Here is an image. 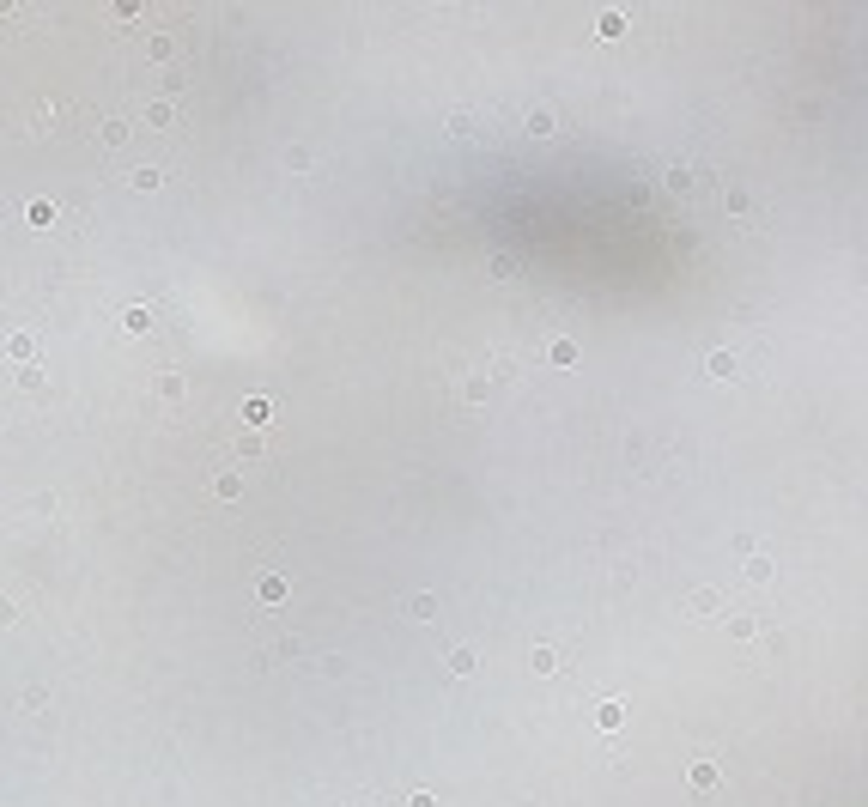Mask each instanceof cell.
Wrapping results in <instances>:
<instances>
[{
  "instance_id": "13",
  "label": "cell",
  "mask_w": 868,
  "mask_h": 807,
  "mask_svg": "<svg viewBox=\"0 0 868 807\" xmlns=\"http://www.w3.org/2000/svg\"><path fill=\"white\" fill-rule=\"evenodd\" d=\"M547 359H553V364H577V346H571V340H553V346H547Z\"/></svg>"
},
{
  "instance_id": "17",
  "label": "cell",
  "mask_w": 868,
  "mask_h": 807,
  "mask_svg": "<svg viewBox=\"0 0 868 807\" xmlns=\"http://www.w3.org/2000/svg\"><path fill=\"white\" fill-rule=\"evenodd\" d=\"M741 570H747V577H753V583H765V577H771V565H765V558H759V553H753V558H747V565H741Z\"/></svg>"
},
{
  "instance_id": "7",
  "label": "cell",
  "mask_w": 868,
  "mask_h": 807,
  "mask_svg": "<svg viewBox=\"0 0 868 807\" xmlns=\"http://www.w3.org/2000/svg\"><path fill=\"white\" fill-rule=\"evenodd\" d=\"M444 662H449V674H474V650H468V643H456Z\"/></svg>"
},
{
  "instance_id": "12",
  "label": "cell",
  "mask_w": 868,
  "mask_h": 807,
  "mask_svg": "<svg viewBox=\"0 0 868 807\" xmlns=\"http://www.w3.org/2000/svg\"><path fill=\"white\" fill-rule=\"evenodd\" d=\"M619 717H626V704H614V698H607V704L595 710V722H601V729H619Z\"/></svg>"
},
{
  "instance_id": "14",
  "label": "cell",
  "mask_w": 868,
  "mask_h": 807,
  "mask_svg": "<svg viewBox=\"0 0 868 807\" xmlns=\"http://www.w3.org/2000/svg\"><path fill=\"white\" fill-rule=\"evenodd\" d=\"M243 419H249V425H268L273 407H268V401H243Z\"/></svg>"
},
{
  "instance_id": "9",
  "label": "cell",
  "mask_w": 868,
  "mask_h": 807,
  "mask_svg": "<svg viewBox=\"0 0 868 807\" xmlns=\"http://www.w3.org/2000/svg\"><path fill=\"white\" fill-rule=\"evenodd\" d=\"M704 371H711V376H741V371H735V352H711Z\"/></svg>"
},
{
  "instance_id": "6",
  "label": "cell",
  "mask_w": 868,
  "mask_h": 807,
  "mask_svg": "<svg viewBox=\"0 0 868 807\" xmlns=\"http://www.w3.org/2000/svg\"><path fill=\"white\" fill-rule=\"evenodd\" d=\"M449 128H456V134H486V128H480V109H449Z\"/></svg>"
},
{
  "instance_id": "5",
  "label": "cell",
  "mask_w": 868,
  "mask_h": 807,
  "mask_svg": "<svg viewBox=\"0 0 868 807\" xmlns=\"http://www.w3.org/2000/svg\"><path fill=\"white\" fill-rule=\"evenodd\" d=\"M213 498H243V474H231V467L213 474Z\"/></svg>"
},
{
  "instance_id": "18",
  "label": "cell",
  "mask_w": 868,
  "mask_h": 807,
  "mask_svg": "<svg viewBox=\"0 0 868 807\" xmlns=\"http://www.w3.org/2000/svg\"><path fill=\"white\" fill-rule=\"evenodd\" d=\"M528 662H535V674H553V668H559V656H553V650H535Z\"/></svg>"
},
{
  "instance_id": "10",
  "label": "cell",
  "mask_w": 868,
  "mask_h": 807,
  "mask_svg": "<svg viewBox=\"0 0 868 807\" xmlns=\"http://www.w3.org/2000/svg\"><path fill=\"white\" fill-rule=\"evenodd\" d=\"M686 607H692V613H717V589H692Z\"/></svg>"
},
{
  "instance_id": "4",
  "label": "cell",
  "mask_w": 868,
  "mask_h": 807,
  "mask_svg": "<svg viewBox=\"0 0 868 807\" xmlns=\"http://www.w3.org/2000/svg\"><path fill=\"white\" fill-rule=\"evenodd\" d=\"M729 638H735V643L759 638V613H735V619H729Z\"/></svg>"
},
{
  "instance_id": "1",
  "label": "cell",
  "mask_w": 868,
  "mask_h": 807,
  "mask_svg": "<svg viewBox=\"0 0 868 807\" xmlns=\"http://www.w3.org/2000/svg\"><path fill=\"white\" fill-rule=\"evenodd\" d=\"M456 395H462V401H486V395H492V371H468L462 383H456Z\"/></svg>"
},
{
  "instance_id": "2",
  "label": "cell",
  "mask_w": 868,
  "mask_h": 807,
  "mask_svg": "<svg viewBox=\"0 0 868 807\" xmlns=\"http://www.w3.org/2000/svg\"><path fill=\"white\" fill-rule=\"evenodd\" d=\"M255 589H261V601H268V607H280V601L292 595V583H285L280 570H261V577H255Z\"/></svg>"
},
{
  "instance_id": "11",
  "label": "cell",
  "mask_w": 868,
  "mask_h": 807,
  "mask_svg": "<svg viewBox=\"0 0 868 807\" xmlns=\"http://www.w3.org/2000/svg\"><path fill=\"white\" fill-rule=\"evenodd\" d=\"M407 613H413V619H437V595H413Z\"/></svg>"
},
{
  "instance_id": "15",
  "label": "cell",
  "mask_w": 868,
  "mask_h": 807,
  "mask_svg": "<svg viewBox=\"0 0 868 807\" xmlns=\"http://www.w3.org/2000/svg\"><path fill=\"white\" fill-rule=\"evenodd\" d=\"M25 219H30V225H49V219H55V207H49V201H30Z\"/></svg>"
},
{
  "instance_id": "8",
  "label": "cell",
  "mask_w": 868,
  "mask_h": 807,
  "mask_svg": "<svg viewBox=\"0 0 868 807\" xmlns=\"http://www.w3.org/2000/svg\"><path fill=\"white\" fill-rule=\"evenodd\" d=\"M121 328H128V334H146L152 328V310H140V304H134V310H121Z\"/></svg>"
},
{
  "instance_id": "19",
  "label": "cell",
  "mask_w": 868,
  "mask_h": 807,
  "mask_svg": "<svg viewBox=\"0 0 868 807\" xmlns=\"http://www.w3.org/2000/svg\"><path fill=\"white\" fill-rule=\"evenodd\" d=\"M407 807H437V795H425V789H413V795H407Z\"/></svg>"
},
{
  "instance_id": "3",
  "label": "cell",
  "mask_w": 868,
  "mask_h": 807,
  "mask_svg": "<svg viewBox=\"0 0 868 807\" xmlns=\"http://www.w3.org/2000/svg\"><path fill=\"white\" fill-rule=\"evenodd\" d=\"M686 783H692V789H698V795H711V789H717V765H711V759H692Z\"/></svg>"
},
{
  "instance_id": "16",
  "label": "cell",
  "mask_w": 868,
  "mask_h": 807,
  "mask_svg": "<svg viewBox=\"0 0 868 807\" xmlns=\"http://www.w3.org/2000/svg\"><path fill=\"white\" fill-rule=\"evenodd\" d=\"M158 395H165V401H177V395H182V376H177V371L158 376Z\"/></svg>"
}]
</instances>
